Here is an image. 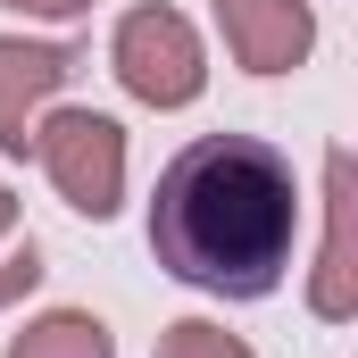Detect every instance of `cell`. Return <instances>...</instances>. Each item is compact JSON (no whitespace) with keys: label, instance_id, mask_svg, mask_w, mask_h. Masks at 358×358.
<instances>
[{"label":"cell","instance_id":"cell-1","mask_svg":"<svg viewBox=\"0 0 358 358\" xmlns=\"http://www.w3.org/2000/svg\"><path fill=\"white\" fill-rule=\"evenodd\" d=\"M300 250L292 159L259 134H200L150 192V259L208 300H267Z\"/></svg>","mask_w":358,"mask_h":358},{"label":"cell","instance_id":"cell-2","mask_svg":"<svg viewBox=\"0 0 358 358\" xmlns=\"http://www.w3.org/2000/svg\"><path fill=\"white\" fill-rule=\"evenodd\" d=\"M34 159H42L50 192L76 217L108 225L125 208V125L117 117H100V108H50V117H34Z\"/></svg>","mask_w":358,"mask_h":358},{"label":"cell","instance_id":"cell-3","mask_svg":"<svg viewBox=\"0 0 358 358\" xmlns=\"http://www.w3.org/2000/svg\"><path fill=\"white\" fill-rule=\"evenodd\" d=\"M108 67H117V84L134 92L142 108H192L200 84H208V59H200L192 17L159 8V0H142V8H125V17H117Z\"/></svg>","mask_w":358,"mask_h":358},{"label":"cell","instance_id":"cell-4","mask_svg":"<svg viewBox=\"0 0 358 358\" xmlns=\"http://www.w3.org/2000/svg\"><path fill=\"white\" fill-rule=\"evenodd\" d=\"M208 8H217V34H225L234 67H250V76H292L317 50L308 0H208Z\"/></svg>","mask_w":358,"mask_h":358},{"label":"cell","instance_id":"cell-5","mask_svg":"<svg viewBox=\"0 0 358 358\" xmlns=\"http://www.w3.org/2000/svg\"><path fill=\"white\" fill-rule=\"evenodd\" d=\"M76 67H84L76 42H25V34H0V150H8V159L34 150V117H42V100L67 84Z\"/></svg>","mask_w":358,"mask_h":358},{"label":"cell","instance_id":"cell-6","mask_svg":"<svg viewBox=\"0 0 358 358\" xmlns=\"http://www.w3.org/2000/svg\"><path fill=\"white\" fill-rule=\"evenodd\" d=\"M308 308L325 325H342L358 308V267H350V150H325V267L308 283Z\"/></svg>","mask_w":358,"mask_h":358},{"label":"cell","instance_id":"cell-7","mask_svg":"<svg viewBox=\"0 0 358 358\" xmlns=\"http://www.w3.org/2000/svg\"><path fill=\"white\" fill-rule=\"evenodd\" d=\"M8 358H117V334L92 308H50L8 342Z\"/></svg>","mask_w":358,"mask_h":358},{"label":"cell","instance_id":"cell-8","mask_svg":"<svg viewBox=\"0 0 358 358\" xmlns=\"http://www.w3.org/2000/svg\"><path fill=\"white\" fill-rule=\"evenodd\" d=\"M159 358H250V342L225 334V325H208V317H176L159 334Z\"/></svg>","mask_w":358,"mask_h":358},{"label":"cell","instance_id":"cell-9","mask_svg":"<svg viewBox=\"0 0 358 358\" xmlns=\"http://www.w3.org/2000/svg\"><path fill=\"white\" fill-rule=\"evenodd\" d=\"M34 283H42V250L25 242V250H17V259L0 267V300H17V292H34Z\"/></svg>","mask_w":358,"mask_h":358},{"label":"cell","instance_id":"cell-10","mask_svg":"<svg viewBox=\"0 0 358 358\" xmlns=\"http://www.w3.org/2000/svg\"><path fill=\"white\" fill-rule=\"evenodd\" d=\"M0 8H17V17H84L92 0H0Z\"/></svg>","mask_w":358,"mask_h":358},{"label":"cell","instance_id":"cell-11","mask_svg":"<svg viewBox=\"0 0 358 358\" xmlns=\"http://www.w3.org/2000/svg\"><path fill=\"white\" fill-rule=\"evenodd\" d=\"M8 234H17V192L0 183V242H8Z\"/></svg>","mask_w":358,"mask_h":358}]
</instances>
